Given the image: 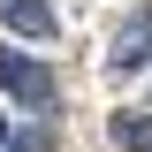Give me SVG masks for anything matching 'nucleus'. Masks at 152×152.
<instances>
[{"mask_svg": "<svg viewBox=\"0 0 152 152\" xmlns=\"http://www.w3.org/2000/svg\"><path fill=\"white\" fill-rule=\"evenodd\" d=\"M0 23H8L15 38H31V46H46V38L61 31V15L46 8V0H0Z\"/></svg>", "mask_w": 152, "mask_h": 152, "instance_id": "7ed1b4c3", "label": "nucleus"}, {"mask_svg": "<svg viewBox=\"0 0 152 152\" xmlns=\"http://www.w3.org/2000/svg\"><path fill=\"white\" fill-rule=\"evenodd\" d=\"M114 145L122 152H152V107L145 114H114Z\"/></svg>", "mask_w": 152, "mask_h": 152, "instance_id": "20e7f679", "label": "nucleus"}, {"mask_svg": "<svg viewBox=\"0 0 152 152\" xmlns=\"http://www.w3.org/2000/svg\"><path fill=\"white\" fill-rule=\"evenodd\" d=\"M0 152H53V137H46V129H15Z\"/></svg>", "mask_w": 152, "mask_h": 152, "instance_id": "39448f33", "label": "nucleus"}, {"mask_svg": "<svg viewBox=\"0 0 152 152\" xmlns=\"http://www.w3.org/2000/svg\"><path fill=\"white\" fill-rule=\"evenodd\" d=\"M152 61V8H137L122 31H114V46H107V69L114 76H129V69H145Z\"/></svg>", "mask_w": 152, "mask_h": 152, "instance_id": "f03ea898", "label": "nucleus"}, {"mask_svg": "<svg viewBox=\"0 0 152 152\" xmlns=\"http://www.w3.org/2000/svg\"><path fill=\"white\" fill-rule=\"evenodd\" d=\"M0 91L15 99V107L46 114L53 107V69H46L38 53H23V46H0Z\"/></svg>", "mask_w": 152, "mask_h": 152, "instance_id": "f257e3e1", "label": "nucleus"}]
</instances>
